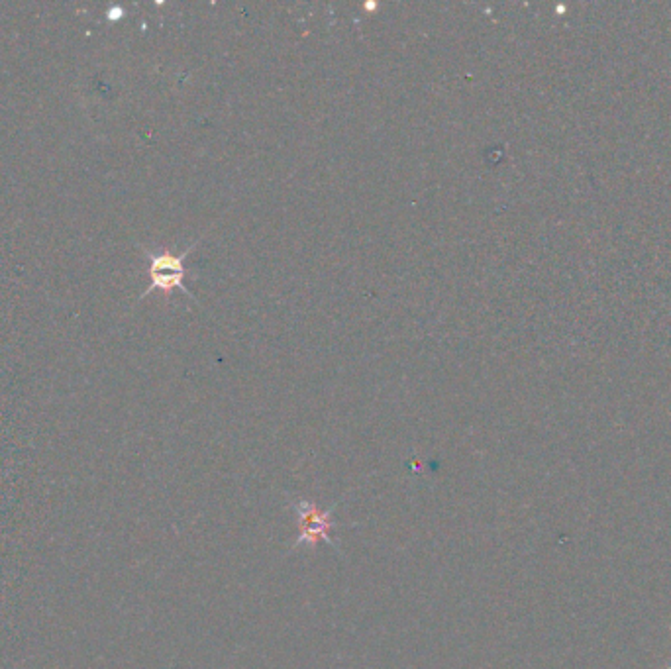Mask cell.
Returning <instances> with one entry per match:
<instances>
[{
    "label": "cell",
    "instance_id": "1",
    "mask_svg": "<svg viewBox=\"0 0 671 669\" xmlns=\"http://www.w3.org/2000/svg\"><path fill=\"white\" fill-rule=\"evenodd\" d=\"M295 511L299 515V542L297 544H307V546H314L320 538L326 540L328 544L334 546L332 538H330V528L332 524V513L330 511H320L314 503L309 501H299L295 503Z\"/></svg>",
    "mask_w": 671,
    "mask_h": 669
},
{
    "label": "cell",
    "instance_id": "2",
    "mask_svg": "<svg viewBox=\"0 0 671 669\" xmlns=\"http://www.w3.org/2000/svg\"><path fill=\"white\" fill-rule=\"evenodd\" d=\"M187 256H175L169 252L163 254H150V289L148 293H152L154 289H161V291H171V289H183V279H185V267H183V259Z\"/></svg>",
    "mask_w": 671,
    "mask_h": 669
}]
</instances>
